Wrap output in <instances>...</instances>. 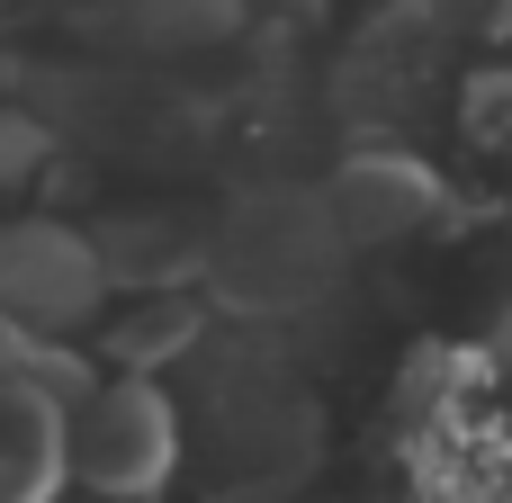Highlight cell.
<instances>
[{"mask_svg":"<svg viewBox=\"0 0 512 503\" xmlns=\"http://www.w3.org/2000/svg\"><path fill=\"white\" fill-rule=\"evenodd\" d=\"M81 468L99 477V486H153L162 468H171V414H162V396H144V387H117L99 414H90V450H81Z\"/></svg>","mask_w":512,"mask_h":503,"instance_id":"2","label":"cell"},{"mask_svg":"<svg viewBox=\"0 0 512 503\" xmlns=\"http://www.w3.org/2000/svg\"><path fill=\"white\" fill-rule=\"evenodd\" d=\"M423 207H432V180L414 162H360L342 180V225L351 234H405Z\"/></svg>","mask_w":512,"mask_h":503,"instance_id":"3","label":"cell"},{"mask_svg":"<svg viewBox=\"0 0 512 503\" xmlns=\"http://www.w3.org/2000/svg\"><path fill=\"white\" fill-rule=\"evenodd\" d=\"M99 297V261L63 234H0V306L18 324H72Z\"/></svg>","mask_w":512,"mask_h":503,"instance_id":"1","label":"cell"}]
</instances>
